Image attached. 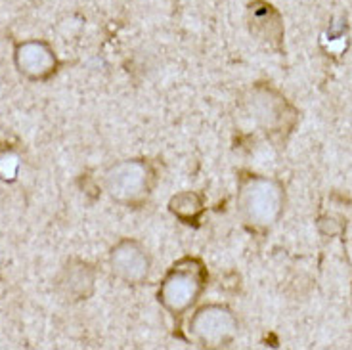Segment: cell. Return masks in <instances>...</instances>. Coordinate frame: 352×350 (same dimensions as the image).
<instances>
[{"label": "cell", "mask_w": 352, "mask_h": 350, "mask_svg": "<svg viewBox=\"0 0 352 350\" xmlns=\"http://www.w3.org/2000/svg\"><path fill=\"white\" fill-rule=\"evenodd\" d=\"M239 209L251 224L266 226L272 224L282 209L280 188L264 178L249 180L239 192Z\"/></svg>", "instance_id": "cell-1"}, {"label": "cell", "mask_w": 352, "mask_h": 350, "mask_svg": "<svg viewBox=\"0 0 352 350\" xmlns=\"http://www.w3.org/2000/svg\"><path fill=\"white\" fill-rule=\"evenodd\" d=\"M14 63L18 71L31 80H46L58 69V58L52 46L44 41H23L16 44Z\"/></svg>", "instance_id": "cell-2"}, {"label": "cell", "mask_w": 352, "mask_h": 350, "mask_svg": "<svg viewBox=\"0 0 352 350\" xmlns=\"http://www.w3.org/2000/svg\"><path fill=\"white\" fill-rule=\"evenodd\" d=\"M148 166L138 161H126L113 166L107 175V188L119 201H136L148 193Z\"/></svg>", "instance_id": "cell-3"}, {"label": "cell", "mask_w": 352, "mask_h": 350, "mask_svg": "<svg viewBox=\"0 0 352 350\" xmlns=\"http://www.w3.org/2000/svg\"><path fill=\"white\" fill-rule=\"evenodd\" d=\"M199 291H201V280L197 276V270L178 266L165 280L159 297L170 310L182 312L194 303L195 297L199 295Z\"/></svg>", "instance_id": "cell-4"}, {"label": "cell", "mask_w": 352, "mask_h": 350, "mask_svg": "<svg viewBox=\"0 0 352 350\" xmlns=\"http://www.w3.org/2000/svg\"><path fill=\"white\" fill-rule=\"evenodd\" d=\"M192 329L199 337V341L207 344H222L236 331V320L228 310L219 307L203 308L192 322Z\"/></svg>", "instance_id": "cell-5"}, {"label": "cell", "mask_w": 352, "mask_h": 350, "mask_svg": "<svg viewBox=\"0 0 352 350\" xmlns=\"http://www.w3.org/2000/svg\"><path fill=\"white\" fill-rule=\"evenodd\" d=\"M148 256L134 243H123L113 251V270L121 274L124 280H142L148 274Z\"/></svg>", "instance_id": "cell-6"}]
</instances>
